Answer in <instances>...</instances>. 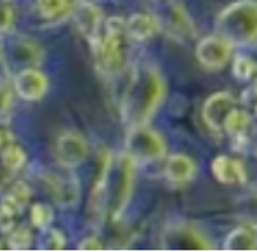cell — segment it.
I'll return each instance as SVG.
<instances>
[{
  "label": "cell",
  "instance_id": "27",
  "mask_svg": "<svg viewBox=\"0 0 257 252\" xmlns=\"http://www.w3.org/2000/svg\"><path fill=\"white\" fill-rule=\"evenodd\" d=\"M103 249V242L97 236H89V238L82 240L78 250H101Z\"/></svg>",
  "mask_w": 257,
  "mask_h": 252
},
{
  "label": "cell",
  "instance_id": "30",
  "mask_svg": "<svg viewBox=\"0 0 257 252\" xmlns=\"http://www.w3.org/2000/svg\"><path fill=\"white\" fill-rule=\"evenodd\" d=\"M11 176H13V172L9 171V169L6 167V165L0 162V190H2L4 186H6L7 183H9Z\"/></svg>",
  "mask_w": 257,
  "mask_h": 252
},
{
  "label": "cell",
  "instance_id": "25",
  "mask_svg": "<svg viewBox=\"0 0 257 252\" xmlns=\"http://www.w3.org/2000/svg\"><path fill=\"white\" fill-rule=\"evenodd\" d=\"M14 217L16 214L0 202V233H9L14 228Z\"/></svg>",
  "mask_w": 257,
  "mask_h": 252
},
{
  "label": "cell",
  "instance_id": "14",
  "mask_svg": "<svg viewBox=\"0 0 257 252\" xmlns=\"http://www.w3.org/2000/svg\"><path fill=\"white\" fill-rule=\"evenodd\" d=\"M158 28H160L158 20L155 16H151V14H132L125 21L127 37L132 40H138V42L150 40L158 32Z\"/></svg>",
  "mask_w": 257,
  "mask_h": 252
},
{
  "label": "cell",
  "instance_id": "17",
  "mask_svg": "<svg viewBox=\"0 0 257 252\" xmlns=\"http://www.w3.org/2000/svg\"><path fill=\"white\" fill-rule=\"evenodd\" d=\"M224 250H257V229L245 224L233 229L224 240Z\"/></svg>",
  "mask_w": 257,
  "mask_h": 252
},
{
  "label": "cell",
  "instance_id": "5",
  "mask_svg": "<svg viewBox=\"0 0 257 252\" xmlns=\"http://www.w3.org/2000/svg\"><path fill=\"white\" fill-rule=\"evenodd\" d=\"M162 247L167 250H210L212 243L195 228L179 224L172 226L162 236Z\"/></svg>",
  "mask_w": 257,
  "mask_h": 252
},
{
  "label": "cell",
  "instance_id": "7",
  "mask_svg": "<svg viewBox=\"0 0 257 252\" xmlns=\"http://www.w3.org/2000/svg\"><path fill=\"white\" fill-rule=\"evenodd\" d=\"M231 54V44L222 37H205L196 46V59L200 65L210 70H219L228 63Z\"/></svg>",
  "mask_w": 257,
  "mask_h": 252
},
{
  "label": "cell",
  "instance_id": "20",
  "mask_svg": "<svg viewBox=\"0 0 257 252\" xmlns=\"http://www.w3.org/2000/svg\"><path fill=\"white\" fill-rule=\"evenodd\" d=\"M255 71H257V65L250 58H247V56H236L235 61H233V73L240 80L243 82L252 80Z\"/></svg>",
  "mask_w": 257,
  "mask_h": 252
},
{
  "label": "cell",
  "instance_id": "16",
  "mask_svg": "<svg viewBox=\"0 0 257 252\" xmlns=\"http://www.w3.org/2000/svg\"><path fill=\"white\" fill-rule=\"evenodd\" d=\"M196 165L188 155L183 153H174L169 157L167 165H165V176L172 183H188L195 178Z\"/></svg>",
  "mask_w": 257,
  "mask_h": 252
},
{
  "label": "cell",
  "instance_id": "23",
  "mask_svg": "<svg viewBox=\"0 0 257 252\" xmlns=\"http://www.w3.org/2000/svg\"><path fill=\"white\" fill-rule=\"evenodd\" d=\"M30 216H32V223L40 229L49 228L52 223V219H54V212H52V209L49 205H44V204L33 205Z\"/></svg>",
  "mask_w": 257,
  "mask_h": 252
},
{
  "label": "cell",
  "instance_id": "29",
  "mask_svg": "<svg viewBox=\"0 0 257 252\" xmlns=\"http://www.w3.org/2000/svg\"><path fill=\"white\" fill-rule=\"evenodd\" d=\"M245 209L248 210V216H250L252 219H255V223H257V195L247 198V202H245Z\"/></svg>",
  "mask_w": 257,
  "mask_h": 252
},
{
  "label": "cell",
  "instance_id": "24",
  "mask_svg": "<svg viewBox=\"0 0 257 252\" xmlns=\"http://www.w3.org/2000/svg\"><path fill=\"white\" fill-rule=\"evenodd\" d=\"M37 7L44 18H56L68 7V0H37Z\"/></svg>",
  "mask_w": 257,
  "mask_h": 252
},
{
  "label": "cell",
  "instance_id": "4",
  "mask_svg": "<svg viewBox=\"0 0 257 252\" xmlns=\"http://www.w3.org/2000/svg\"><path fill=\"white\" fill-rule=\"evenodd\" d=\"M125 153L134 162H141V164L160 160L165 155V141L160 134L148 127L136 125L127 136Z\"/></svg>",
  "mask_w": 257,
  "mask_h": 252
},
{
  "label": "cell",
  "instance_id": "18",
  "mask_svg": "<svg viewBox=\"0 0 257 252\" xmlns=\"http://www.w3.org/2000/svg\"><path fill=\"white\" fill-rule=\"evenodd\" d=\"M30 197H32V190H30L28 184L25 181H16L2 197V204L9 207L14 214H20L28 205Z\"/></svg>",
  "mask_w": 257,
  "mask_h": 252
},
{
  "label": "cell",
  "instance_id": "6",
  "mask_svg": "<svg viewBox=\"0 0 257 252\" xmlns=\"http://www.w3.org/2000/svg\"><path fill=\"white\" fill-rule=\"evenodd\" d=\"M236 108V99L229 92H215L205 101L202 110L203 122L214 133H222L228 115Z\"/></svg>",
  "mask_w": 257,
  "mask_h": 252
},
{
  "label": "cell",
  "instance_id": "31",
  "mask_svg": "<svg viewBox=\"0 0 257 252\" xmlns=\"http://www.w3.org/2000/svg\"><path fill=\"white\" fill-rule=\"evenodd\" d=\"M6 133H4V129H0V146L4 145V143H6Z\"/></svg>",
  "mask_w": 257,
  "mask_h": 252
},
{
  "label": "cell",
  "instance_id": "26",
  "mask_svg": "<svg viewBox=\"0 0 257 252\" xmlns=\"http://www.w3.org/2000/svg\"><path fill=\"white\" fill-rule=\"evenodd\" d=\"M254 84H252V87H250V91H247L245 92V97H243V101H245V104H247L248 108H252V110L257 113V71H255V75H254Z\"/></svg>",
  "mask_w": 257,
  "mask_h": 252
},
{
  "label": "cell",
  "instance_id": "9",
  "mask_svg": "<svg viewBox=\"0 0 257 252\" xmlns=\"http://www.w3.org/2000/svg\"><path fill=\"white\" fill-rule=\"evenodd\" d=\"M47 77L37 68H23L14 78L16 94L25 101H37L47 92Z\"/></svg>",
  "mask_w": 257,
  "mask_h": 252
},
{
  "label": "cell",
  "instance_id": "3",
  "mask_svg": "<svg viewBox=\"0 0 257 252\" xmlns=\"http://www.w3.org/2000/svg\"><path fill=\"white\" fill-rule=\"evenodd\" d=\"M106 33L99 42V54L104 71L116 75L125 66V21L115 16L106 20Z\"/></svg>",
  "mask_w": 257,
  "mask_h": 252
},
{
  "label": "cell",
  "instance_id": "13",
  "mask_svg": "<svg viewBox=\"0 0 257 252\" xmlns=\"http://www.w3.org/2000/svg\"><path fill=\"white\" fill-rule=\"evenodd\" d=\"M212 174L219 183L222 184H243L247 181V172H245L241 162L229 157L219 155L212 162Z\"/></svg>",
  "mask_w": 257,
  "mask_h": 252
},
{
  "label": "cell",
  "instance_id": "21",
  "mask_svg": "<svg viewBox=\"0 0 257 252\" xmlns=\"http://www.w3.org/2000/svg\"><path fill=\"white\" fill-rule=\"evenodd\" d=\"M66 243L64 235L56 228H45L40 236V249L42 250H61Z\"/></svg>",
  "mask_w": 257,
  "mask_h": 252
},
{
  "label": "cell",
  "instance_id": "28",
  "mask_svg": "<svg viewBox=\"0 0 257 252\" xmlns=\"http://www.w3.org/2000/svg\"><path fill=\"white\" fill-rule=\"evenodd\" d=\"M11 23H13V11L4 4H0V30L9 28Z\"/></svg>",
  "mask_w": 257,
  "mask_h": 252
},
{
  "label": "cell",
  "instance_id": "15",
  "mask_svg": "<svg viewBox=\"0 0 257 252\" xmlns=\"http://www.w3.org/2000/svg\"><path fill=\"white\" fill-rule=\"evenodd\" d=\"M250 125H252V118L250 115L245 110H235L228 115L224 123V133L231 138V141L235 143V146L241 148L245 143L248 141V133H250Z\"/></svg>",
  "mask_w": 257,
  "mask_h": 252
},
{
  "label": "cell",
  "instance_id": "8",
  "mask_svg": "<svg viewBox=\"0 0 257 252\" xmlns=\"http://www.w3.org/2000/svg\"><path fill=\"white\" fill-rule=\"evenodd\" d=\"M87 152H89V145L80 134L77 133H64L58 139V146H56V157L58 162L63 167H77L85 160Z\"/></svg>",
  "mask_w": 257,
  "mask_h": 252
},
{
  "label": "cell",
  "instance_id": "2",
  "mask_svg": "<svg viewBox=\"0 0 257 252\" xmlns=\"http://www.w3.org/2000/svg\"><path fill=\"white\" fill-rule=\"evenodd\" d=\"M215 28L231 46L257 44V0H238L228 6L217 16Z\"/></svg>",
  "mask_w": 257,
  "mask_h": 252
},
{
  "label": "cell",
  "instance_id": "1",
  "mask_svg": "<svg viewBox=\"0 0 257 252\" xmlns=\"http://www.w3.org/2000/svg\"><path fill=\"white\" fill-rule=\"evenodd\" d=\"M165 96V80L160 71L148 66L136 75L125 94L123 113L132 127L145 125L155 115Z\"/></svg>",
  "mask_w": 257,
  "mask_h": 252
},
{
  "label": "cell",
  "instance_id": "12",
  "mask_svg": "<svg viewBox=\"0 0 257 252\" xmlns=\"http://www.w3.org/2000/svg\"><path fill=\"white\" fill-rule=\"evenodd\" d=\"M49 184H51L52 197H54L56 204L59 207L70 209V207L77 205L78 198H80V186H78V181L75 176L54 174L49 179Z\"/></svg>",
  "mask_w": 257,
  "mask_h": 252
},
{
  "label": "cell",
  "instance_id": "22",
  "mask_svg": "<svg viewBox=\"0 0 257 252\" xmlns=\"http://www.w3.org/2000/svg\"><path fill=\"white\" fill-rule=\"evenodd\" d=\"M11 235L7 238V243L13 250H26L32 245V231L26 226H20L16 229H11Z\"/></svg>",
  "mask_w": 257,
  "mask_h": 252
},
{
  "label": "cell",
  "instance_id": "32",
  "mask_svg": "<svg viewBox=\"0 0 257 252\" xmlns=\"http://www.w3.org/2000/svg\"><path fill=\"white\" fill-rule=\"evenodd\" d=\"M0 250H2V242H0Z\"/></svg>",
  "mask_w": 257,
  "mask_h": 252
},
{
  "label": "cell",
  "instance_id": "19",
  "mask_svg": "<svg viewBox=\"0 0 257 252\" xmlns=\"http://www.w3.org/2000/svg\"><path fill=\"white\" fill-rule=\"evenodd\" d=\"M2 164L6 165L7 169H9L11 172H18L23 169V165L26 164V153L25 150L21 148V146L14 145V143H11V145H6L2 150Z\"/></svg>",
  "mask_w": 257,
  "mask_h": 252
},
{
  "label": "cell",
  "instance_id": "11",
  "mask_svg": "<svg viewBox=\"0 0 257 252\" xmlns=\"http://www.w3.org/2000/svg\"><path fill=\"white\" fill-rule=\"evenodd\" d=\"M101 20H103V14L96 4L85 2L75 11V25L78 26L80 33L92 46H99L101 42Z\"/></svg>",
  "mask_w": 257,
  "mask_h": 252
},
{
  "label": "cell",
  "instance_id": "10",
  "mask_svg": "<svg viewBox=\"0 0 257 252\" xmlns=\"http://www.w3.org/2000/svg\"><path fill=\"white\" fill-rule=\"evenodd\" d=\"M120 165V179H118V193L115 198V207H113V217H120L122 212L125 210V207L128 204L132 197V190H134V174H136V162L123 153L118 160Z\"/></svg>",
  "mask_w": 257,
  "mask_h": 252
}]
</instances>
